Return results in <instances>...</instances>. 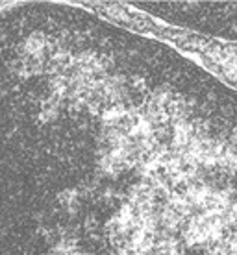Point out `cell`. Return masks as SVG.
Masks as SVG:
<instances>
[{"label": "cell", "mask_w": 237, "mask_h": 255, "mask_svg": "<svg viewBox=\"0 0 237 255\" xmlns=\"http://www.w3.org/2000/svg\"><path fill=\"white\" fill-rule=\"evenodd\" d=\"M234 174L197 65L67 6L0 17V255H236Z\"/></svg>", "instance_id": "cell-1"}, {"label": "cell", "mask_w": 237, "mask_h": 255, "mask_svg": "<svg viewBox=\"0 0 237 255\" xmlns=\"http://www.w3.org/2000/svg\"><path fill=\"white\" fill-rule=\"evenodd\" d=\"M137 7L147 9L160 17H167V20H174L178 24L189 28H200L215 35H225L234 39V15L236 4H187V2H135Z\"/></svg>", "instance_id": "cell-2"}]
</instances>
